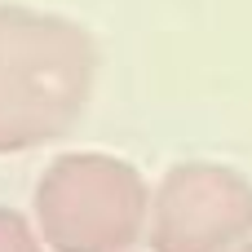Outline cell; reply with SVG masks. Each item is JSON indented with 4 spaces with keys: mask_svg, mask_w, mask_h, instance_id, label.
I'll list each match as a JSON object with an SVG mask.
<instances>
[{
    "mask_svg": "<svg viewBox=\"0 0 252 252\" xmlns=\"http://www.w3.org/2000/svg\"><path fill=\"white\" fill-rule=\"evenodd\" d=\"M0 252H44L35 244V235L22 226V217L0 213Z\"/></svg>",
    "mask_w": 252,
    "mask_h": 252,
    "instance_id": "3",
    "label": "cell"
},
{
    "mask_svg": "<svg viewBox=\"0 0 252 252\" xmlns=\"http://www.w3.org/2000/svg\"><path fill=\"white\" fill-rule=\"evenodd\" d=\"M40 226L58 252H124L142 230V186L124 164H58L40 190Z\"/></svg>",
    "mask_w": 252,
    "mask_h": 252,
    "instance_id": "1",
    "label": "cell"
},
{
    "mask_svg": "<svg viewBox=\"0 0 252 252\" xmlns=\"http://www.w3.org/2000/svg\"><path fill=\"white\" fill-rule=\"evenodd\" d=\"M235 252H252V244H248V248H235Z\"/></svg>",
    "mask_w": 252,
    "mask_h": 252,
    "instance_id": "4",
    "label": "cell"
},
{
    "mask_svg": "<svg viewBox=\"0 0 252 252\" xmlns=\"http://www.w3.org/2000/svg\"><path fill=\"white\" fill-rule=\"evenodd\" d=\"M252 230V190L217 168H182L155 208V252H235Z\"/></svg>",
    "mask_w": 252,
    "mask_h": 252,
    "instance_id": "2",
    "label": "cell"
}]
</instances>
